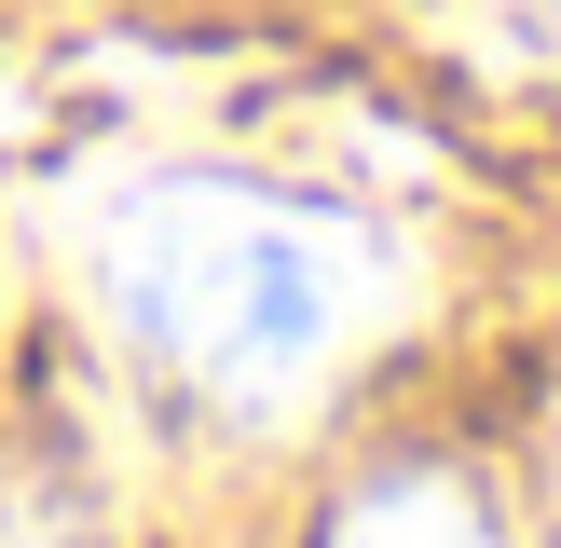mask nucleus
I'll return each mask as SVG.
<instances>
[{
	"mask_svg": "<svg viewBox=\"0 0 561 548\" xmlns=\"http://www.w3.org/2000/svg\"><path fill=\"white\" fill-rule=\"evenodd\" d=\"M0 548H110V493L55 453H14L0 466Z\"/></svg>",
	"mask_w": 561,
	"mask_h": 548,
	"instance_id": "3",
	"label": "nucleus"
},
{
	"mask_svg": "<svg viewBox=\"0 0 561 548\" xmlns=\"http://www.w3.org/2000/svg\"><path fill=\"white\" fill-rule=\"evenodd\" d=\"M507 14H520V42H535L548 69H561V0H507Z\"/></svg>",
	"mask_w": 561,
	"mask_h": 548,
	"instance_id": "4",
	"label": "nucleus"
},
{
	"mask_svg": "<svg viewBox=\"0 0 561 548\" xmlns=\"http://www.w3.org/2000/svg\"><path fill=\"white\" fill-rule=\"evenodd\" d=\"M329 548H507L493 535V507L466 480H438V466H411V480H370L343 521H329Z\"/></svg>",
	"mask_w": 561,
	"mask_h": 548,
	"instance_id": "2",
	"label": "nucleus"
},
{
	"mask_svg": "<svg viewBox=\"0 0 561 548\" xmlns=\"http://www.w3.org/2000/svg\"><path fill=\"white\" fill-rule=\"evenodd\" d=\"M96 301L164 398L219 425H301L356 343L411 301L398 233L288 179H137L96 233Z\"/></svg>",
	"mask_w": 561,
	"mask_h": 548,
	"instance_id": "1",
	"label": "nucleus"
}]
</instances>
